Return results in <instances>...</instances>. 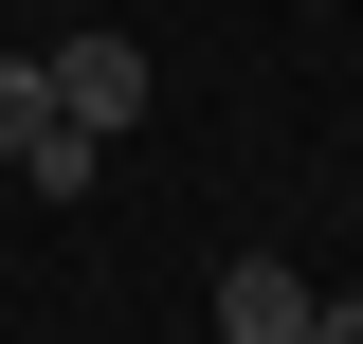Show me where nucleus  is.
<instances>
[{"instance_id":"obj_1","label":"nucleus","mask_w":363,"mask_h":344,"mask_svg":"<svg viewBox=\"0 0 363 344\" xmlns=\"http://www.w3.org/2000/svg\"><path fill=\"white\" fill-rule=\"evenodd\" d=\"M37 73H55V127H91V145H128V127H145V91H164L128 37H55Z\"/></svg>"},{"instance_id":"obj_2","label":"nucleus","mask_w":363,"mask_h":344,"mask_svg":"<svg viewBox=\"0 0 363 344\" xmlns=\"http://www.w3.org/2000/svg\"><path fill=\"white\" fill-rule=\"evenodd\" d=\"M309 308H327V290H309L291 254H236V272H218V344H309Z\"/></svg>"},{"instance_id":"obj_3","label":"nucleus","mask_w":363,"mask_h":344,"mask_svg":"<svg viewBox=\"0 0 363 344\" xmlns=\"http://www.w3.org/2000/svg\"><path fill=\"white\" fill-rule=\"evenodd\" d=\"M91 164H109L91 127H37V145H18V181H37V200H91Z\"/></svg>"},{"instance_id":"obj_4","label":"nucleus","mask_w":363,"mask_h":344,"mask_svg":"<svg viewBox=\"0 0 363 344\" xmlns=\"http://www.w3.org/2000/svg\"><path fill=\"white\" fill-rule=\"evenodd\" d=\"M37 127H55V73H37V55H0V164H18Z\"/></svg>"},{"instance_id":"obj_5","label":"nucleus","mask_w":363,"mask_h":344,"mask_svg":"<svg viewBox=\"0 0 363 344\" xmlns=\"http://www.w3.org/2000/svg\"><path fill=\"white\" fill-rule=\"evenodd\" d=\"M309 344H363V290H345V308H309Z\"/></svg>"}]
</instances>
